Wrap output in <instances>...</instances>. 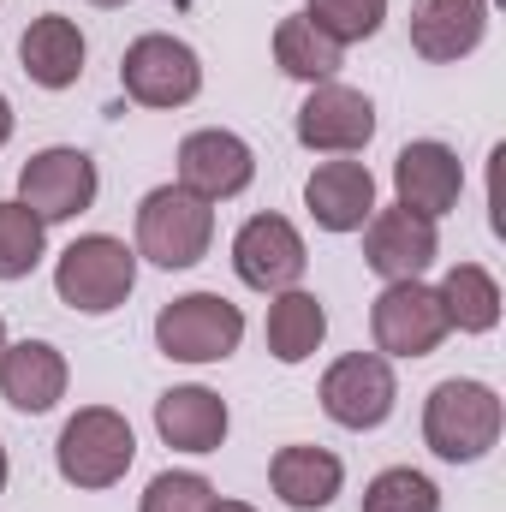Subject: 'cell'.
<instances>
[{"instance_id":"obj_32","label":"cell","mask_w":506,"mask_h":512,"mask_svg":"<svg viewBox=\"0 0 506 512\" xmlns=\"http://www.w3.org/2000/svg\"><path fill=\"white\" fill-rule=\"evenodd\" d=\"M0 352H6V316H0Z\"/></svg>"},{"instance_id":"obj_17","label":"cell","mask_w":506,"mask_h":512,"mask_svg":"<svg viewBox=\"0 0 506 512\" xmlns=\"http://www.w3.org/2000/svg\"><path fill=\"white\" fill-rule=\"evenodd\" d=\"M268 489L292 512H328L346 495V459L334 447H316V441H286L268 459Z\"/></svg>"},{"instance_id":"obj_20","label":"cell","mask_w":506,"mask_h":512,"mask_svg":"<svg viewBox=\"0 0 506 512\" xmlns=\"http://www.w3.org/2000/svg\"><path fill=\"white\" fill-rule=\"evenodd\" d=\"M84 60H90V42H84L78 18H66V12H42L18 36V66L36 90H54V96L72 90L84 78Z\"/></svg>"},{"instance_id":"obj_31","label":"cell","mask_w":506,"mask_h":512,"mask_svg":"<svg viewBox=\"0 0 506 512\" xmlns=\"http://www.w3.org/2000/svg\"><path fill=\"white\" fill-rule=\"evenodd\" d=\"M90 6H131V0H90Z\"/></svg>"},{"instance_id":"obj_8","label":"cell","mask_w":506,"mask_h":512,"mask_svg":"<svg viewBox=\"0 0 506 512\" xmlns=\"http://www.w3.org/2000/svg\"><path fill=\"white\" fill-rule=\"evenodd\" d=\"M447 340V316L429 280H387L370 304V352H381L387 364H411L429 358Z\"/></svg>"},{"instance_id":"obj_30","label":"cell","mask_w":506,"mask_h":512,"mask_svg":"<svg viewBox=\"0 0 506 512\" xmlns=\"http://www.w3.org/2000/svg\"><path fill=\"white\" fill-rule=\"evenodd\" d=\"M6 483H12V453H6V441H0V495H6Z\"/></svg>"},{"instance_id":"obj_3","label":"cell","mask_w":506,"mask_h":512,"mask_svg":"<svg viewBox=\"0 0 506 512\" xmlns=\"http://www.w3.org/2000/svg\"><path fill=\"white\" fill-rule=\"evenodd\" d=\"M131 465H137V429H131L126 411H114V405H78V411L60 423L54 471H60L72 489L102 495V489L126 483Z\"/></svg>"},{"instance_id":"obj_13","label":"cell","mask_w":506,"mask_h":512,"mask_svg":"<svg viewBox=\"0 0 506 512\" xmlns=\"http://www.w3.org/2000/svg\"><path fill=\"white\" fill-rule=\"evenodd\" d=\"M465 197V161L453 143L441 137H411L399 155H393V203L423 215V221H447Z\"/></svg>"},{"instance_id":"obj_16","label":"cell","mask_w":506,"mask_h":512,"mask_svg":"<svg viewBox=\"0 0 506 512\" xmlns=\"http://www.w3.org/2000/svg\"><path fill=\"white\" fill-rule=\"evenodd\" d=\"M304 209L322 233H364V221L376 215V173L352 155H328L316 161V173L304 179Z\"/></svg>"},{"instance_id":"obj_19","label":"cell","mask_w":506,"mask_h":512,"mask_svg":"<svg viewBox=\"0 0 506 512\" xmlns=\"http://www.w3.org/2000/svg\"><path fill=\"white\" fill-rule=\"evenodd\" d=\"M489 36V0H411V54L429 66H459Z\"/></svg>"},{"instance_id":"obj_23","label":"cell","mask_w":506,"mask_h":512,"mask_svg":"<svg viewBox=\"0 0 506 512\" xmlns=\"http://www.w3.org/2000/svg\"><path fill=\"white\" fill-rule=\"evenodd\" d=\"M268 54H274V66L292 78V84H328V78H340V66H346V48L340 42H328L304 12H286L280 24H274V36H268Z\"/></svg>"},{"instance_id":"obj_2","label":"cell","mask_w":506,"mask_h":512,"mask_svg":"<svg viewBox=\"0 0 506 512\" xmlns=\"http://www.w3.org/2000/svg\"><path fill=\"white\" fill-rule=\"evenodd\" d=\"M131 251L149 268H197L203 256L215 251V203L191 197L185 185H155L137 197V215H131Z\"/></svg>"},{"instance_id":"obj_9","label":"cell","mask_w":506,"mask_h":512,"mask_svg":"<svg viewBox=\"0 0 506 512\" xmlns=\"http://www.w3.org/2000/svg\"><path fill=\"white\" fill-rule=\"evenodd\" d=\"M316 399H322L328 423H340L352 435H370V429H381L393 417V405H399V376H393V364L381 352H340L322 370Z\"/></svg>"},{"instance_id":"obj_14","label":"cell","mask_w":506,"mask_h":512,"mask_svg":"<svg viewBox=\"0 0 506 512\" xmlns=\"http://www.w3.org/2000/svg\"><path fill=\"white\" fill-rule=\"evenodd\" d=\"M435 256H441V227L399 209V203H387L364 221V268L381 286L387 280H423L435 268Z\"/></svg>"},{"instance_id":"obj_18","label":"cell","mask_w":506,"mask_h":512,"mask_svg":"<svg viewBox=\"0 0 506 512\" xmlns=\"http://www.w3.org/2000/svg\"><path fill=\"white\" fill-rule=\"evenodd\" d=\"M72 387V364L54 340H6L0 352V399L18 417H48Z\"/></svg>"},{"instance_id":"obj_27","label":"cell","mask_w":506,"mask_h":512,"mask_svg":"<svg viewBox=\"0 0 506 512\" xmlns=\"http://www.w3.org/2000/svg\"><path fill=\"white\" fill-rule=\"evenodd\" d=\"M215 483L203 471H155L137 495V512H209Z\"/></svg>"},{"instance_id":"obj_21","label":"cell","mask_w":506,"mask_h":512,"mask_svg":"<svg viewBox=\"0 0 506 512\" xmlns=\"http://www.w3.org/2000/svg\"><path fill=\"white\" fill-rule=\"evenodd\" d=\"M262 340H268V358L298 370L322 352L328 340V304L310 292V286H292V292H274L268 298V316H262Z\"/></svg>"},{"instance_id":"obj_1","label":"cell","mask_w":506,"mask_h":512,"mask_svg":"<svg viewBox=\"0 0 506 512\" xmlns=\"http://www.w3.org/2000/svg\"><path fill=\"white\" fill-rule=\"evenodd\" d=\"M506 399L477 376H447L423 399V447L441 465H477L501 447Z\"/></svg>"},{"instance_id":"obj_12","label":"cell","mask_w":506,"mask_h":512,"mask_svg":"<svg viewBox=\"0 0 506 512\" xmlns=\"http://www.w3.org/2000/svg\"><path fill=\"white\" fill-rule=\"evenodd\" d=\"M304 268H310L304 233H298L286 215H274V209L251 215V221L233 233V274H239V286H251L262 298L304 286Z\"/></svg>"},{"instance_id":"obj_15","label":"cell","mask_w":506,"mask_h":512,"mask_svg":"<svg viewBox=\"0 0 506 512\" xmlns=\"http://www.w3.org/2000/svg\"><path fill=\"white\" fill-rule=\"evenodd\" d=\"M155 435H161V447H173V453L209 459V453L227 447L233 411H227V399H221L215 387H203V382L167 387V393L155 399Z\"/></svg>"},{"instance_id":"obj_6","label":"cell","mask_w":506,"mask_h":512,"mask_svg":"<svg viewBox=\"0 0 506 512\" xmlns=\"http://www.w3.org/2000/svg\"><path fill=\"white\" fill-rule=\"evenodd\" d=\"M120 90L137 108H155V114L191 108L203 96V54L173 30H143L120 54Z\"/></svg>"},{"instance_id":"obj_11","label":"cell","mask_w":506,"mask_h":512,"mask_svg":"<svg viewBox=\"0 0 506 512\" xmlns=\"http://www.w3.org/2000/svg\"><path fill=\"white\" fill-rule=\"evenodd\" d=\"M292 137L310 149V155H364L370 137H376V102L340 78L328 84H310L298 114H292Z\"/></svg>"},{"instance_id":"obj_10","label":"cell","mask_w":506,"mask_h":512,"mask_svg":"<svg viewBox=\"0 0 506 512\" xmlns=\"http://www.w3.org/2000/svg\"><path fill=\"white\" fill-rule=\"evenodd\" d=\"M256 179V149L227 126H197L179 137V155H173V185H185L191 197L203 203H233L245 197Z\"/></svg>"},{"instance_id":"obj_7","label":"cell","mask_w":506,"mask_h":512,"mask_svg":"<svg viewBox=\"0 0 506 512\" xmlns=\"http://www.w3.org/2000/svg\"><path fill=\"white\" fill-rule=\"evenodd\" d=\"M96 197H102V167H96V155L78 149V143H48V149H36V155L18 167V203H24L30 215H42L48 227L90 215Z\"/></svg>"},{"instance_id":"obj_29","label":"cell","mask_w":506,"mask_h":512,"mask_svg":"<svg viewBox=\"0 0 506 512\" xmlns=\"http://www.w3.org/2000/svg\"><path fill=\"white\" fill-rule=\"evenodd\" d=\"M209 512H256V507H251V501H227V495H215V507H209Z\"/></svg>"},{"instance_id":"obj_22","label":"cell","mask_w":506,"mask_h":512,"mask_svg":"<svg viewBox=\"0 0 506 512\" xmlns=\"http://www.w3.org/2000/svg\"><path fill=\"white\" fill-rule=\"evenodd\" d=\"M435 298H441V316H447V334H495L501 328V280L495 268L483 262H453L441 280H435Z\"/></svg>"},{"instance_id":"obj_5","label":"cell","mask_w":506,"mask_h":512,"mask_svg":"<svg viewBox=\"0 0 506 512\" xmlns=\"http://www.w3.org/2000/svg\"><path fill=\"white\" fill-rule=\"evenodd\" d=\"M239 346H245V310L221 292H185L155 310V352L167 364L209 370V364H227Z\"/></svg>"},{"instance_id":"obj_24","label":"cell","mask_w":506,"mask_h":512,"mask_svg":"<svg viewBox=\"0 0 506 512\" xmlns=\"http://www.w3.org/2000/svg\"><path fill=\"white\" fill-rule=\"evenodd\" d=\"M48 256V221L30 215L18 197H0V280H30Z\"/></svg>"},{"instance_id":"obj_25","label":"cell","mask_w":506,"mask_h":512,"mask_svg":"<svg viewBox=\"0 0 506 512\" xmlns=\"http://www.w3.org/2000/svg\"><path fill=\"white\" fill-rule=\"evenodd\" d=\"M358 512H441V489L417 465H387V471H376L364 483Z\"/></svg>"},{"instance_id":"obj_26","label":"cell","mask_w":506,"mask_h":512,"mask_svg":"<svg viewBox=\"0 0 506 512\" xmlns=\"http://www.w3.org/2000/svg\"><path fill=\"white\" fill-rule=\"evenodd\" d=\"M304 18L328 42L358 48V42H370L381 24H387V0H304Z\"/></svg>"},{"instance_id":"obj_4","label":"cell","mask_w":506,"mask_h":512,"mask_svg":"<svg viewBox=\"0 0 506 512\" xmlns=\"http://www.w3.org/2000/svg\"><path fill=\"white\" fill-rule=\"evenodd\" d=\"M137 292V251L114 233H78L54 256V298L78 316H114Z\"/></svg>"},{"instance_id":"obj_28","label":"cell","mask_w":506,"mask_h":512,"mask_svg":"<svg viewBox=\"0 0 506 512\" xmlns=\"http://www.w3.org/2000/svg\"><path fill=\"white\" fill-rule=\"evenodd\" d=\"M12 131H18V114H12V102H6V90H0V149L12 143Z\"/></svg>"}]
</instances>
